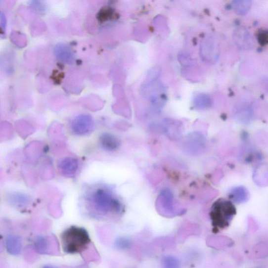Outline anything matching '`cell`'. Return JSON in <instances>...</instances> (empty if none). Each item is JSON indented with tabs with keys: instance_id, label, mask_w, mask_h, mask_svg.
I'll return each instance as SVG.
<instances>
[{
	"instance_id": "18",
	"label": "cell",
	"mask_w": 268,
	"mask_h": 268,
	"mask_svg": "<svg viewBox=\"0 0 268 268\" xmlns=\"http://www.w3.org/2000/svg\"><path fill=\"white\" fill-rule=\"evenodd\" d=\"M160 74V69L158 67H156L151 69L149 71L147 76V81L149 84L154 83L158 78Z\"/></svg>"
},
{
	"instance_id": "5",
	"label": "cell",
	"mask_w": 268,
	"mask_h": 268,
	"mask_svg": "<svg viewBox=\"0 0 268 268\" xmlns=\"http://www.w3.org/2000/svg\"><path fill=\"white\" fill-rule=\"evenodd\" d=\"M185 149L191 153H199L205 146V139L200 133L193 132L187 135L184 141Z\"/></svg>"
},
{
	"instance_id": "9",
	"label": "cell",
	"mask_w": 268,
	"mask_h": 268,
	"mask_svg": "<svg viewBox=\"0 0 268 268\" xmlns=\"http://www.w3.org/2000/svg\"><path fill=\"white\" fill-rule=\"evenodd\" d=\"M250 194L248 190L243 186L234 187L229 193V198L237 204L246 202L249 199Z\"/></svg>"
},
{
	"instance_id": "2",
	"label": "cell",
	"mask_w": 268,
	"mask_h": 268,
	"mask_svg": "<svg viewBox=\"0 0 268 268\" xmlns=\"http://www.w3.org/2000/svg\"><path fill=\"white\" fill-rule=\"evenodd\" d=\"M89 201L97 213L102 214L118 212L121 209L119 201L110 191L102 187H97L90 193Z\"/></svg>"
},
{
	"instance_id": "16",
	"label": "cell",
	"mask_w": 268,
	"mask_h": 268,
	"mask_svg": "<svg viewBox=\"0 0 268 268\" xmlns=\"http://www.w3.org/2000/svg\"><path fill=\"white\" fill-rule=\"evenodd\" d=\"M131 240L127 237H120L115 240L114 245L116 248L124 250L130 248L131 246Z\"/></svg>"
},
{
	"instance_id": "3",
	"label": "cell",
	"mask_w": 268,
	"mask_h": 268,
	"mask_svg": "<svg viewBox=\"0 0 268 268\" xmlns=\"http://www.w3.org/2000/svg\"><path fill=\"white\" fill-rule=\"evenodd\" d=\"M236 213L231 202L220 200L213 205L211 219L214 226L223 228L228 226Z\"/></svg>"
},
{
	"instance_id": "7",
	"label": "cell",
	"mask_w": 268,
	"mask_h": 268,
	"mask_svg": "<svg viewBox=\"0 0 268 268\" xmlns=\"http://www.w3.org/2000/svg\"><path fill=\"white\" fill-rule=\"evenodd\" d=\"M99 141L101 147L107 151L116 150L120 146V140L113 134L108 133L102 134Z\"/></svg>"
},
{
	"instance_id": "11",
	"label": "cell",
	"mask_w": 268,
	"mask_h": 268,
	"mask_svg": "<svg viewBox=\"0 0 268 268\" xmlns=\"http://www.w3.org/2000/svg\"><path fill=\"white\" fill-rule=\"evenodd\" d=\"M252 0H233L234 12L238 15H244L251 9Z\"/></svg>"
},
{
	"instance_id": "8",
	"label": "cell",
	"mask_w": 268,
	"mask_h": 268,
	"mask_svg": "<svg viewBox=\"0 0 268 268\" xmlns=\"http://www.w3.org/2000/svg\"><path fill=\"white\" fill-rule=\"evenodd\" d=\"M5 245L8 253L13 256L19 255L22 248V239L19 236L9 235L6 238Z\"/></svg>"
},
{
	"instance_id": "1",
	"label": "cell",
	"mask_w": 268,
	"mask_h": 268,
	"mask_svg": "<svg viewBox=\"0 0 268 268\" xmlns=\"http://www.w3.org/2000/svg\"><path fill=\"white\" fill-rule=\"evenodd\" d=\"M61 239L64 252L71 254L83 252L91 242L88 231L78 226H71L66 229Z\"/></svg>"
},
{
	"instance_id": "15",
	"label": "cell",
	"mask_w": 268,
	"mask_h": 268,
	"mask_svg": "<svg viewBox=\"0 0 268 268\" xmlns=\"http://www.w3.org/2000/svg\"><path fill=\"white\" fill-rule=\"evenodd\" d=\"M161 195L164 202L165 207L170 212L173 210V195L172 193L168 190H163Z\"/></svg>"
},
{
	"instance_id": "4",
	"label": "cell",
	"mask_w": 268,
	"mask_h": 268,
	"mask_svg": "<svg viewBox=\"0 0 268 268\" xmlns=\"http://www.w3.org/2000/svg\"><path fill=\"white\" fill-rule=\"evenodd\" d=\"M71 129L78 135H84L90 132L94 128V121L91 116L82 114L77 116L71 122Z\"/></svg>"
},
{
	"instance_id": "6",
	"label": "cell",
	"mask_w": 268,
	"mask_h": 268,
	"mask_svg": "<svg viewBox=\"0 0 268 268\" xmlns=\"http://www.w3.org/2000/svg\"><path fill=\"white\" fill-rule=\"evenodd\" d=\"M79 168L78 160L74 158H66L60 161L59 169L62 175L67 177L74 176Z\"/></svg>"
},
{
	"instance_id": "13",
	"label": "cell",
	"mask_w": 268,
	"mask_h": 268,
	"mask_svg": "<svg viewBox=\"0 0 268 268\" xmlns=\"http://www.w3.org/2000/svg\"><path fill=\"white\" fill-rule=\"evenodd\" d=\"M194 103L196 108L199 109L207 108L211 105V98L208 94L201 93L196 96Z\"/></svg>"
},
{
	"instance_id": "17",
	"label": "cell",
	"mask_w": 268,
	"mask_h": 268,
	"mask_svg": "<svg viewBox=\"0 0 268 268\" xmlns=\"http://www.w3.org/2000/svg\"><path fill=\"white\" fill-rule=\"evenodd\" d=\"M164 267L168 268H175L179 267L180 263L178 259L173 256H166L163 259Z\"/></svg>"
},
{
	"instance_id": "14",
	"label": "cell",
	"mask_w": 268,
	"mask_h": 268,
	"mask_svg": "<svg viewBox=\"0 0 268 268\" xmlns=\"http://www.w3.org/2000/svg\"><path fill=\"white\" fill-rule=\"evenodd\" d=\"M37 251L40 254H46L49 247V241L45 236H39L35 239L34 243Z\"/></svg>"
},
{
	"instance_id": "12",
	"label": "cell",
	"mask_w": 268,
	"mask_h": 268,
	"mask_svg": "<svg viewBox=\"0 0 268 268\" xmlns=\"http://www.w3.org/2000/svg\"><path fill=\"white\" fill-rule=\"evenodd\" d=\"M180 126L175 121L167 120L165 122L164 130L169 137L179 138L181 136Z\"/></svg>"
},
{
	"instance_id": "10",
	"label": "cell",
	"mask_w": 268,
	"mask_h": 268,
	"mask_svg": "<svg viewBox=\"0 0 268 268\" xmlns=\"http://www.w3.org/2000/svg\"><path fill=\"white\" fill-rule=\"evenodd\" d=\"M7 201L14 207H23L29 203L30 198L29 196L23 193L13 192L8 194Z\"/></svg>"
}]
</instances>
